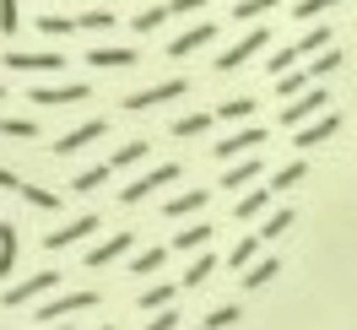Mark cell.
Wrapping results in <instances>:
<instances>
[{"label":"cell","mask_w":357,"mask_h":330,"mask_svg":"<svg viewBox=\"0 0 357 330\" xmlns=\"http://www.w3.org/2000/svg\"><path fill=\"white\" fill-rule=\"evenodd\" d=\"M98 303V292H66V298H49L44 308H38V320H66V314H82V308H92Z\"/></svg>","instance_id":"cell-9"},{"label":"cell","mask_w":357,"mask_h":330,"mask_svg":"<svg viewBox=\"0 0 357 330\" xmlns=\"http://www.w3.org/2000/svg\"><path fill=\"white\" fill-rule=\"evenodd\" d=\"M27 98L44 103V109H54V103H82V98H92V87L87 82H66V87H33Z\"/></svg>","instance_id":"cell-10"},{"label":"cell","mask_w":357,"mask_h":330,"mask_svg":"<svg viewBox=\"0 0 357 330\" xmlns=\"http://www.w3.org/2000/svg\"><path fill=\"white\" fill-rule=\"evenodd\" d=\"M331 6H341V0H298V11H292V17H303V22H309V17L331 11Z\"/></svg>","instance_id":"cell-44"},{"label":"cell","mask_w":357,"mask_h":330,"mask_svg":"<svg viewBox=\"0 0 357 330\" xmlns=\"http://www.w3.org/2000/svg\"><path fill=\"white\" fill-rule=\"evenodd\" d=\"M260 233H244V239L233 243V255H227V265H233V271H249V265H255V255H260Z\"/></svg>","instance_id":"cell-18"},{"label":"cell","mask_w":357,"mask_h":330,"mask_svg":"<svg viewBox=\"0 0 357 330\" xmlns=\"http://www.w3.org/2000/svg\"><path fill=\"white\" fill-rule=\"evenodd\" d=\"M174 298H178V287H174V282H157V287H146V292H141L135 303L146 308V314H162V308L174 303Z\"/></svg>","instance_id":"cell-17"},{"label":"cell","mask_w":357,"mask_h":330,"mask_svg":"<svg viewBox=\"0 0 357 330\" xmlns=\"http://www.w3.org/2000/svg\"><path fill=\"white\" fill-rule=\"evenodd\" d=\"M130 233H114V239H103L98 243V249H92V255H82V260H87V271H103V265H114L119 260V255H125V249H130Z\"/></svg>","instance_id":"cell-12"},{"label":"cell","mask_w":357,"mask_h":330,"mask_svg":"<svg viewBox=\"0 0 357 330\" xmlns=\"http://www.w3.org/2000/svg\"><path fill=\"white\" fill-rule=\"evenodd\" d=\"M266 11H276V0H238V11H233V17H238V22H260Z\"/></svg>","instance_id":"cell-33"},{"label":"cell","mask_w":357,"mask_h":330,"mask_svg":"<svg viewBox=\"0 0 357 330\" xmlns=\"http://www.w3.org/2000/svg\"><path fill=\"white\" fill-rule=\"evenodd\" d=\"M103 130H109V119H87V125H76L70 135H60V141H54V157H70V152H82V147H92Z\"/></svg>","instance_id":"cell-7"},{"label":"cell","mask_w":357,"mask_h":330,"mask_svg":"<svg viewBox=\"0 0 357 330\" xmlns=\"http://www.w3.org/2000/svg\"><path fill=\"white\" fill-rule=\"evenodd\" d=\"M276 271H282V265H276V260H271V255H266V260H255V265H249V271H244V287H249V292H255V287H266L271 276H276Z\"/></svg>","instance_id":"cell-27"},{"label":"cell","mask_w":357,"mask_h":330,"mask_svg":"<svg viewBox=\"0 0 357 330\" xmlns=\"http://www.w3.org/2000/svg\"><path fill=\"white\" fill-rule=\"evenodd\" d=\"M266 66H271V76H287V70H298V49H292V44H287V49H276Z\"/></svg>","instance_id":"cell-35"},{"label":"cell","mask_w":357,"mask_h":330,"mask_svg":"<svg viewBox=\"0 0 357 330\" xmlns=\"http://www.w3.org/2000/svg\"><path fill=\"white\" fill-rule=\"evenodd\" d=\"M141 157H146V141H125V147L109 157V168H130V163H141Z\"/></svg>","instance_id":"cell-30"},{"label":"cell","mask_w":357,"mask_h":330,"mask_svg":"<svg viewBox=\"0 0 357 330\" xmlns=\"http://www.w3.org/2000/svg\"><path fill=\"white\" fill-rule=\"evenodd\" d=\"M266 44H271V33H266V27H249L244 38H238V44L227 49V54H217V70H238L244 60H255V54H260Z\"/></svg>","instance_id":"cell-4"},{"label":"cell","mask_w":357,"mask_h":330,"mask_svg":"<svg viewBox=\"0 0 357 330\" xmlns=\"http://www.w3.org/2000/svg\"><path fill=\"white\" fill-rule=\"evenodd\" d=\"M255 179H260V163L244 157L238 168H227V174H222V184H227V190H244V184H255Z\"/></svg>","instance_id":"cell-21"},{"label":"cell","mask_w":357,"mask_h":330,"mask_svg":"<svg viewBox=\"0 0 357 330\" xmlns=\"http://www.w3.org/2000/svg\"><path fill=\"white\" fill-rule=\"evenodd\" d=\"M184 92H190V82L174 76V82H157V87H146V92H130V98H125V109L141 114V109H157V103H174V98H184Z\"/></svg>","instance_id":"cell-3"},{"label":"cell","mask_w":357,"mask_h":330,"mask_svg":"<svg viewBox=\"0 0 357 330\" xmlns=\"http://www.w3.org/2000/svg\"><path fill=\"white\" fill-rule=\"evenodd\" d=\"M195 330H206V325H195Z\"/></svg>","instance_id":"cell-49"},{"label":"cell","mask_w":357,"mask_h":330,"mask_svg":"<svg viewBox=\"0 0 357 330\" xmlns=\"http://www.w3.org/2000/svg\"><path fill=\"white\" fill-rule=\"evenodd\" d=\"M17 27H22V11H17V0H0V33L11 38Z\"/></svg>","instance_id":"cell-41"},{"label":"cell","mask_w":357,"mask_h":330,"mask_svg":"<svg viewBox=\"0 0 357 330\" xmlns=\"http://www.w3.org/2000/svg\"><path fill=\"white\" fill-rule=\"evenodd\" d=\"M146 330H178V314H174V308H162V314H152V325H146Z\"/></svg>","instance_id":"cell-45"},{"label":"cell","mask_w":357,"mask_h":330,"mask_svg":"<svg viewBox=\"0 0 357 330\" xmlns=\"http://www.w3.org/2000/svg\"><path fill=\"white\" fill-rule=\"evenodd\" d=\"M249 114H255V98L244 92V98H227L222 109H217V119H249Z\"/></svg>","instance_id":"cell-34"},{"label":"cell","mask_w":357,"mask_h":330,"mask_svg":"<svg viewBox=\"0 0 357 330\" xmlns=\"http://www.w3.org/2000/svg\"><path fill=\"white\" fill-rule=\"evenodd\" d=\"M17 271V227L11 222H0V282Z\"/></svg>","instance_id":"cell-19"},{"label":"cell","mask_w":357,"mask_h":330,"mask_svg":"<svg viewBox=\"0 0 357 330\" xmlns=\"http://www.w3.org/2000/svg\"><path fill=\"white\" fill-rule=\"evenodd\" d=\"M206 239H211V222H195V227H178L174 249H206Z\"/></svg>","instance_id":"cell-24"},{"label":"cell","mask_w":357,"mask_h":330,"mask_svg":"<svg viewBox=\"0 0 357 330\" xmlns=\"http://www.w3.org/2000/svg\"><path fill=\"white\" fill-rule=\"evenodd\" d=\"M0 190H22V179L11 174V168H0Z\"/></svg>","instance_id":"cell-47"},{"label":"cell","mask_w":357,"mask_h":330,"mask_svg":"<svg viewBox=\"0 0 357 330\" xmlns=\"http://www.w3.org/2000/svg\"><path fill=\"white\" fill-rule=\"evenodd\" d=\"M49 287H60V271H38V276H27V282L6 287V298H0V303H6V308H17V303H27V298L49 292Z\"/></svg>","instance_id":"cell-5"},{"label":"cell","mask_w":357,"mask_h":330,"mask_svg":"<svg viewBox=\"0 0 357 330\" xmlns=\"http://www.w3.org/2000/svg\"><path fill=\"white\" fill-rule=\"evenodd\" d=\"M206 0H168V17H178V11H201Z\"/></svg>","instance_id":"cell-46"},{"label":"cell","mask_w":357,"mask_h":330,"mask_svg":"<svg viewBox=\"0 0 357 330\" xmlns=\"http://www.w3.org/2000/svg\"><path fill=\"white\" fill-rule=\"evenodd\" d=\"M303 174H309L303 163H287V168H276V174H271V190H282V195H287V190H292V184H298Z\"/></svg>","instance_id":"cell-29"},{"label":"cell","mask_w":357,"mask_h":330,"mask_svg":"<svg viewBox=\"0 0 357 330\" xmlns=\"http://www.w3.org/2000/svg\"><path fill=\"white\" fill-rule=\"evenodd\" d=\"M309 87H314V76H309V70H287V76L276 82V92H282V103H287V98H303Z\"/></svg>","instance_id":"cell-20"},{"label":"cell","mask_w":357,"mask_h":330,"mask_svg":"<svg viewBox=\"0 0 357 330\" xmlns=\"http://www.w3.org/2000/svg\"><path fill=\"white\" fill-rule=\"evenodd\" d=\"M206 200H211V190H184V195H174L168 206H162V217H190V211H206Z\"/></svg>","instance_id":"cell-16"},{"label":"cell","mask_w":357,"mask_h":330,"mask_svg":"<svg viewBox=\"0 0 357 330\" xmlns=\"http://www.w3.org/2000/svg\"><path fill=\"white\" fill-rule=\"evenodd\" d=\"M141 54L135 49H119V44H103V49H92L87 54V66H98V70H125V66H135Z\"/></svg>","instance_id":"cell-13"},{"label":"cell","mask_w":357,"mask_h":330,"mask_svg":"<svg viewBox=\"0 0 357 330\" xmlns=\"http://www.w3.org/2000/svg\"><path fill=\"white\" fill-rule=\"evenodd\" d=\"M211 38H217V22H195V27H184V33H178L174 44H168V54H174V60H184V54L206 49Z\"/></svg>","instance_id":"cell-8"},{"label":"cell","mask_w":357,"mask_h":330,"mask_svg":"<svg viewBox=\"0 0 357 330\" xmlns=\"http://www.w3.org/2000/svg\"><path fill=\"white\" fill-rule=\"evenodd\" d=\"M325 44H331V27H309L292 49H298V54H309V49H325Z\"/></svg>","instance_id":"cell-37"},{"label":"cell","mask_w":357,"mask_h":330,"mask_svg":"<svg viewBox=\"0 0 357 330\" xmlns=\"http://www.w3.org/2000/svg\"><path fill=\"white\" fill-rule=\"evenodd\" d=\"M341 130V114H319V119H309V125H303V130L292 135V147H303V152H309V147H319V141H331V135Z\"/></svg>","instance_id":"cell-6"},{"label":"cell","mask_w":357,"mask_h":330,"mask_svg":"<svg viewBox=\"0 0 357 330\" xmlns=\"http://www.w3.org/2000/svg\"><path fill=\"white\" fill-rule=\"evenodd\" d=\"M0 135H17V141H33V135H38V125H33V119H0Z\"/></svg>","instance_id":"cell-38"},{"label":"cell","mask_w":357,"mask_h":330,"mask_svg":"<svg viewBox=\"0 0 357 330\" xmlns=\"http://www.w3.org/2000/svg\"><path fill=\"white\" fill-rule=\"evenodd\" d=\"M162 260H168V249H162V243H152L146 255H135V260H130V271H135V276H152V271H162Z\"/></svg>","instance_id":"cell-25"},{"label":"cell","mask_w":357,"mask_h":330,"mask_svg":"<svg viewBox=\"0 0 357 330\" xmlns=\"http://www.w3.org/2000/svg\"><path fill=\"white\" fill-rule=\"evenodd\" d=\"M103 330H114V325H103Z\"/></svg>","instance_id":"cell-50"},{"label":"cell","mask_w":357,"mask_h":330,"mask_svg":"<svg viewBox=\"0 0 357 330\" xmlns=\"http://www.w3.org/2000/svg\"><path fill=\"white\" fill-rule=\"evenodd\" d=\"M92 227H98V211H87V217H76V222H66V227H54V233L44 239V249H70V243L87 239Z\"/></svg>","instance_id":"cell-11"},{"label":"cell","mask_w":357,"mask_h":330,"mask_svg":"<svg viewBox=\"0 0 357 330\" xmlns=\"http://www.w3.org/2000/svg\"><path fill=\"white\" fill-rule=\"evenodd\" d=\"M325 103H331V98H325L319 87H309L303 98H292V103H282V125H292V130H303L309 119H319V114H325Z\"/></svg>","instance_id":"cell-2"},{"label":"cell","mask_w":357,"mask_h":330,"mask_svg":"<svg viewBox=\"0 0 357 330\" xmlns=\"http://www.w3.org/2000/svg\"><path fill=\"white\" fill-rule=\"evenodd\" d=\"M162 22H168V6H146V11H135V17H130L135 33H157Z\"/></svg>","instance_id":"cell-23"},{"label":"cell","mask_w":357,"mask_h":330,"mask_svg":"<svg viewBox=\"0 0 357 330\" xmlns=\"http://www.w3.org/2000/svg\"><path fill=\"white\" fill-rule=\"evenodd\" d=\"M335 66H341V49H331V54H319V60H314V66H309V76H314V82H319V76H331Z\"/></svg>","instance_id":"cell-43"},{"label":"cell","mask_w":357,"mask_h":330,"mask_svg":"<svg viewBox=\"0 0 357 330\" xmlns=\"http://www.w3.org/2000/svg\"><path fill=\"white\" fill-rule=\"evenodd\" d=\"M109 174H114L109 163H98V168H82V174L70 179V190H82V195H87V190H98V184H103V179H109Z\"/></svg>","instance_id":"cell-28"},{"label":"cell","mask_w":357,"mask_h":330,"mask_svg":"<svg viewBox=\"0 0 357 330\" xmlns=\"http://www.w3.org/2000/svg\"><path fill=\"white\" fill-rule=\"evenodd\" d=\"M211 271H217V255H201V260H195L190 271H184V287H201L206 276H211Z\"/></svg>","instance_id":"cell-36"},{"label":"cell","mask_w":357,"mask_h":330,"mask_svg":"<svg viewBox=\"0 0 357 330\" xmlns=\"http://www.w3.org/2000/svg\"><path fill=\"white\" fill-rule=\"evenodd\" d=\"M233 320H238V303H222V308H211V314H206V330H227Z\"/></svg>","instance_id":"cell-40"},{"label":"cell","mask_w":357,"mask_h":330,"mask_svg":"<svg viewBox=\"0 0 357 330\" xmlns=\"http://www.w3.org/2000/svg\"><path fill=\"white\" fill-rule=\"evenodd\" d=\"M17 195H22L27 206H38V211H60V195H54V190H44V184H22Z\"/></svg>","instance_id":"cell-22"},{"label":"cell","mask_w":357,"mask_h":330,"mask_svg":"<svg viewBox=\"0 0 357 330\" xmlns=\"http://www.w3.org/2000/svg\"><path fill=\"white\" fill-rule=\"evenodd\" d=\"M211 119H217V114H184V119H174V135H184V141H190V135H206V125H211Z\"/></svg>","instance_id":"cell-26"},{"label":"cell","mask_w":357,"mask_h":330,"mask_svg":"<svg viewBox=\"0 0 357 330\" xmlns=\"http://www.w3.org/2000/svg\"><path fill=\"white\" fill-rule=\"evenodd\" d=\"M6 66H11V70H60V66H66V54H22V49H11Z\"/></svg>","instance_id":"cell-15"},{"label":"cell","mask_w":357,"mask_h":330,"mask_svg":"<svg viewBox=\"0 0 357 330\" xmlns=\"http://www.w3.org/2000/svg\"><path fill=\"white\" fill-rule=\"evenodd\" d=\"M287 227H292V211H271V217H266V227H260V239H282Z\"/></svg>","instance_id":"cell-39"},{"label":"cell","mask_w":357,"mask_h":330,"mask_svg":"<svg viewBox=\"0 0 357 330\" xmlns=\"http://www.w3.org/2000/svg\"><path fill=\"white\" fill-rule=\"evenodd\" d=\"M174 179H178V163H157L152 174H141L135 184H125V190H119V200H125V206H135V200L157 195V190H162V184H174Z\"/></svg>","instance_id":"cell-1"},{"label":"cell","mask_w":357,"mask_h":330,"mask_svg":"<svg viewBox=\"0 0 357 330\" xmlns=\"http://www.w3.org/2000/svg\"><path fill=\"white\" fill-rule=\"evenodd\" d=\"M266 200H271V190H249V195L238 200V222H249V217H260V211H266Z\"/></svg>","instance_id":"cell-31"},{"label":"cell","mask_w":357,"mask_h":330,"mask_svg":"<svg viewBox=\"0 0 357 330\" xmlns=\"http://www.w3.org/2000/svg\"><path fill=\"white\" fill-rule=\"evenodd\" d=\"M76 27H87V33H103V27H114V11H82V17H76Z\"/></svg>","instance_id":"cell-42"},{"label":"cell","mask_w":357,"mask_h":330,"mask_svg":"<svg viewBox=\"0 0 357 330\" xmlns=\"http://www.w3.org/2000/svg\"><path fill=\"white\" fill-rule=\"evenodd\" d=\"M0 98H6V87H0Z\"/></svg>","instance_id":"cell-48"},{"label":"cell","mask_w":357,"mask_h":330,"mask_svg":"<svg viewBox=\"0 0 357 330\" xmlns=\"http://www.w3.org/2000/svg\"><path fill=\"white\" fill-rule=\"evenodd\" d=\"M38 33H49V38H60V33H76V17H54V11H44V17H38Z\"/></svg>","instance_id":"cell-32"},{"label":"cell","mask_w":357,"mask_h":330,"mask_svg":"<svg viewBox=\"0 0 357 330\" xmlns=\"http://www.w3.org/2000/svg\"><path fill=\"white\" fill-rule=\"evenodd\" d=\"M260 141H266V130H260V125H244L238 135H227V141H217V157H238V152H255Z\"/></svg>","instance_id":"cell-14"}]
</instances>
